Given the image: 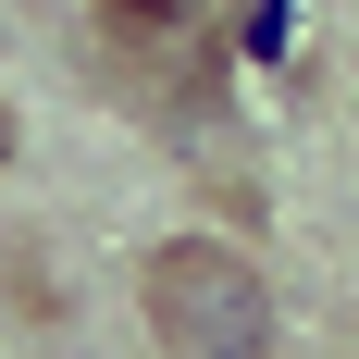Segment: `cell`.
Instances as JSON below:
<instances>
[{
	"mask_svg": "<svg viewBox=\"0 0 359 359\" xmlns=\"http://www.w3.org/2000/svg\"><path fill=\"white\" fill-rule=\"evenodd\" d=\"M137 310H149V334H161L174 359H273V297H260V273L236 248H211V236L149 248Z\"/></svg>",
	"mask_w": 359,
	"mask_h": 359,
	"instance_id": "cell-1",
	"label": "cell"
},
{
	"mask_svg": "<svg viewBox=\"0 0 359 359\" xmlns=\"http://www.w3.org/2000/svg\"><path fill=\"white\" fill-rule=\"evenodd\" d=\"M111 13H174V0H111Z\"/></svg>",
	"mask_w": 359,
	"mask_h": 359,
	"instance_id": "cell-2",
	"label": "cell"
}]
</instances>
